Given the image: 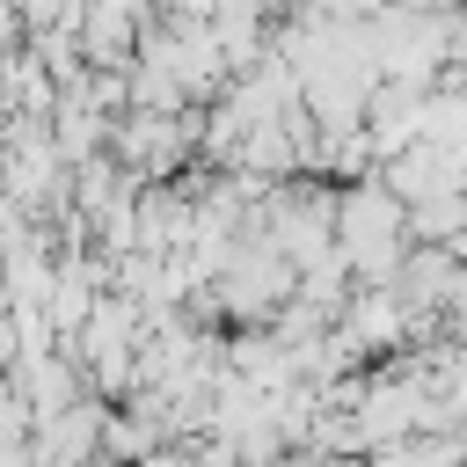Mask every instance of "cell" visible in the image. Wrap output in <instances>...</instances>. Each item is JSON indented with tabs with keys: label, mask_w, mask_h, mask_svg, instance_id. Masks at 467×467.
<instances>
[{
	"label": "cell",
	"mask_w": 467,
	"mask_h": 467,
	"mask_svg": "<svg viewBox=\"0 0 467 467\" xmlns=\"http://www.w3.org/2000/svg\"><path fill=\"white\" fill-rule=\"evenodd\" d=\"M7 358H15V328L0 321V365H7Z\"/></svg>",
	"instance_id": "obj_1"
}]
</instances>
